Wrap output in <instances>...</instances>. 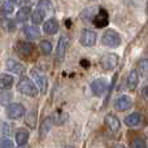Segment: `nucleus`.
Segmentation results:
<instances>
[{
  "label": "nucleus",
  "instance_id": "obj_36",
  "mask_svg": "<svg viewBox=\"0 0 148 148\" xmlns=\"http://www.w3.org/2000/svg\"><path fill=\"white\" fill-rule=\"evenodd\" d=\"M81 64L86 65V68H87V66H88V62H87V61H86V60H82V61H81Z\"/></svg>",
  "mask_w": 148,
  "mask_h": 148
},
{
  "label": "nucleus",
  "instance_id": "obj_1",
  "mask_svg": "<svg viewBox=\"0 0 148 148\" xmlns=\"http://www.w3.org/2000/svg\"><path fill=\"white\" fill-rule=\"evenodd\" d=\"M17 90L26 96H36L38 95V88H36L35 83L27 77H22L20 79V82L17 83Z\"/></svg>",
  "mask_w": 148,
  "mask_h": 148
},
{
  "label": "nucleus",
  "instance_id": "obj_8",
  "mask_svg": "<svg viewBox=\"0 0 148 148\" xmlns=\"http://www.w3.org/2000/svg\"><path fill=\"white\" fill-rule=\"evenodd\" d=\"M131 105H133V100H131V97L127 96V95H121L114 101V108L117 110H120V112L127 110L129 108H131Z\"/></svg>",
  "mask_w": 148,
  "mask_h": 148
},
{
  "label": "nucleus",
  "instance_id": "obj_21",
  "mask_svg": "<svg viewBox=\"0 0 148 148\" xmlns=\"http://www.w3.org/2000/svg\"><path fill=\"white\" fill-rule=\"evenodd\" d=\"M30 14H33L30 8L29 7H22V8H20V10H18L17 14H16V20H17L18 22H25V21L30 17Z\"/></svg>",
  "mask_w": 148,
  "mask_h": 148
},
{
  "label": "nucleus",
  "instance_id": "obj_11",
  "mask_svg": "<svg viewBox=\"0 0 148 148\" xmlns=\"http://www.w3.org/2000/svg\"><path fill=\"white\" fill-rule=\"evenodd\" d=\"M105 125H107V127L109 129L112 133L118 131L120 130V127H121L120 120H118L117 116H114L113 113H108V114L105 116Z\"/></svg>",
  "mask_w": 148,
  "mask_h": 148
},
{
  "label": "nucleus",
  "instance_id": "obj_35",
  "mask_svg": "<svg viewBox=\"0 0 148 148\" xmlns=\"http://www.w3.org/2000/svg\"><path fill=\"white\" fill-rule=\"evenodd\" d=\"M113 148H126V147H125V146H122V144H116V146L113 147Z\"/></svg>",
  "mask_w": 148,
  "mask_h": 148
},
{
  "label": "nucleus",
  "instance_id": "obj_16",
  "mask_svg": "<svg viewBox=\"0 0 148 148\" xmlns=\"http://www.w3.org/2000/svg\"><path fill=\"white\" fill-rule=\"evenodd\" d=\"M29 140V131L26 129H18L16 131V143L18 144V147H22L27 143Z\"/></svg>",
  "mask_w": 148,
  "mask_h": 148
},
{
  "label": "nucleus",
  "instance_id": "obj_26",
  "mask_svg": "<svg viewBox=\"0 0 148 148\" xmlns=\"http://www.w3.org/2000/svg\"><path fill=\"white\" fill-rule=\"evenodd\" d=\"M1 10H3V14L4 16H9L10 13H13V4H10L9 1H4L1 4Z\"/></svg>",
  "mask_w": 148,
  "mask_h": 148
},
{
  "label": "nucleus",
  "instance_id": "obj_22",
  "mask_svg": "<svg viewBox=\"0 0 148 148\" xmlns=\"http://www.w3.org/2000/svg\"><path fill=\"white\" fill-rule=\"evenodd\" d=\"M44 17H46V12H44L42 8H36L35 10L33 12V14H31V18H33V22L36 23V25H39V23L43 22Z\"/></svg>",
  "mask_w": 148,
  "mask_h": 148
},
{
  "label": "nucleus",
  "instance_id": "obj_6",
  "mask_svg": "<svg viewBox=\"0 0 148 148\" xmlns=\"http://www.w3.org/2000/svg\"><path fill=\"white\" fill-rule=\"evenodd\" d=\"M25 107L22 104H18V103H12L7 107V116L10 120H18L25 114Z\"/></svg>",
  "mask_w": 148,
  "mask_h": 148
},
{
  "label": "nucleus",
  "instance_id": "obj_25",
  "mask_svg": "<svg viewBox=\"0 0 148 148\" xmlns=\"http://www.w3.org/2000/svg\"><path fill=\"white\" fill-rule=\"evenodd\" d=\"M35 122H36L35 113H34V110H31V112H29L27 116H26V123H27L31 129H34L35 127Z\"/></svg>",
  "mask_w": 148,
  "mask_h": 148
},
{
  "label": "nucleus",
  "instance_id": "obj_37",
  "mask_svg": "<svg viewBox=\"0 0 148 148\" xmlns=\"http://www.w3.org/2000/svg\"><path fill=\"white\" fill-rule=\"evenodd\" d=\"M146 10H147V16H148V0H147V5H146Z\"/></svg>",
  "mask_w": 148,
  "mask_h": 148
},
{
  "label": "nucleus",
  "instance_id": "obj_2",
  "mask_svg": "<svg viewBox=\"0 0 148 148\" xmlns=\"http://www.w3.org/2000/svg\"><path fill=\"white\" fill-rule=\"evenodd\" d=\"M101 43L104 44V46L109 47V48H116V47H118L121 44V36L117 31L107 30L104 34H103Z\"/></svg>",
  "mask_w": 148,
  "mask_h": 148
},
{
  "label": "nucleus",
  "instance_id": "obj_29",
  "mask_svg": "<svg viewBox=\"0 0 148 148\" xmlns=\"http://www.w3.org/2000/svg\"><path fill=\"white\" fill-rule=\"evenodd\" d=\"M10 99H12V94H10L9 91H7V90H3V92H1V104L3 105L7 104Z\"/></svg>",
  "mask_w": 148,
  "mask_h": 148
},
{
  "label": "nucleus",
  "instance_id": "obj_12",
  "mask_svg": "<svg viewBox=\"0 0 148 148\" xmlns=\"http://www.w3.org/2000/svg\"><path fill=\"white\" fill-rule=\"evenodd\" d=\"M66 47H68V39L65 36L59 39V43H57V48H56V59L57 61H62L66 53Z\"/></svg>",
  "mask_w": 148,
  "mask_h": 148
},
{
  "label": "nucleus",
  "instance_id": "obj_34",
  "mask_svg": "<svg viewBox=\"0 0 148 148\" xmlns=\"http://www.w3.org/2000/svg\"><path fill=\"white\" fill-rule=\"evenodd\" d=\"M142 94H143L144 99H147V100H148V86H147V87H144L143 91H142Z\"/></svg>",
  "mask_w": 148,
  "mask_h": 148
},
{
  "label": "nucleus",
  "instance_id": "obj_23",
  "mask_svg": "<svg viewBox=\"0 0 148 148\" xmlns=\"http://www.w3.org/2000/svg\"><path fill=\"white\" fill-rule=\"evenodd\" d=\"M38 7L46 12V14H52L53 13V7H52V3L49 0H39Z\"/></svg>",
  "mask_w": 148,
  "mask_h": 148
},
{
  "label": "nucleus",
  "instance_id": "obj_13",
  "mask_svg": "<svg viewBox=\"0 0 148 148\" xmlns=\"http://www.w3.org/2000/svg\"><path fill=\"white\" fill-rule=\"evenodd\" d=\"M43 30L46 34H48V35H53V34H56L57 31H59V22H57L56 20H48L44 22L43 25Z\"/></svg>",
  "mask_w": 148,
  "mask_h": 148
},
{
  "label": "nucleus",
  "instance_id": "obj_19",
  "mask_svg": "<svg viewBox=\"0 0 148 148\" xmlns=\"http://www.w3.org/2000/svg\"><path fill=\"white\" fill-rule=\"evenodd\" d=\"M140 120H142V117H140V114L139 113H131V114H129L127 117L125 118V125L126 126H129V127H135V126H138L139 123H140Z\"/></svg>",
  "mask_w": 148,
  "mask_h": 148
},
{
  "label": "nucleus",
  "instance_id": "obj_28",
  "mask_svg": "<svg viewBox=\"0 0 148 148\" xmlns=\"http://www.w3.org/2000/svg\"><path fill=\"white\" fill-rule=\"evenodd\" d=\"M131 148H147V144L143 139L136 138L131 142Z\"/></svg>",
  "mask_w": 148,
  "mask_h": 148
},
{
  "label": "nucleus",
  "instance_id": "obj_3",
  "mask_svg": "<svg viewBox=\"0 0 148 148\" xmlns=\"http://www.w3.org/2000/svg\"><path fill=\"white\" fill-rule=\"evenodd\" d=\"M16 51L23 59H30L31 56L35 52V46L30 42H25V40H20L17 42V46H16Z\"/></svg>",
  "mask_w": 148,
  "mask_h": 148
},
{
  "label": "nucleus",
  "instance_id": "obj_17",
  "mask_svg": "<svg viewBox=\"0 0 148 148\" xmlns=\"http://www.w3.org/2000/svg\"><path fill=\"white\" fill-rule=\"evenodd\" d=\"M139 84V75H138V72L136 70H130L127 75V87L129 90H135Z\"/></svg>",
  "mask_w": 148,
  "mask_h": 148
},
{
  "label": "nucleus",
  "instance_id": "obj_38",
  "mask_svg": "<svg viewBox=\"0 0 148 148\" xmlns=\"http://www.w3.org/2000/svg\"><path fill=\"white\" fill-rule=\"evenodd\" d=\"M66 148H73V147H66Z\"/></svg>",
  "mask_w": 148,
  "mask_h": 148
},
{
  "label": "nucleus",
  "instance_id": "obj_20",
  "mask_svg": "<svg viewBox=\"0 0 148 148\" xmlns=\"http://www.w3.org/2000/svg\"><path fill=\"white\" fill-rule=\"evenodd\" d=\"M13 82H14V78L9 74H1L0 77V87L1 90H9L10 87L13 86Z\"/></svg>",
  "mask_w": 148,
  "mask_h": 148
},
{
  "label": "nucleus",
  "instance_id": "obj_33",
  "mask_svg": "<svg viewBox=\"0 0 148 148\" xmlns=\"http://www.w3.org/2000/svg\"><path fill=\"white\" fill-rule=\"evenodd\" d=\"M8 1L13 5H21L22 4V0H8Z\"/></svg>",
  "mask_w": 148,
  "mask_h": 148
},
{
  "label": "nucleus",
  "instance_id": "obj_5",
  "mask_svg": "<svg viewBox=\"0 0 148 148\" xmlns=\"http://www.w3.org/2000/svg\"><path fill=\"white\" fill-rule=\"evenodd\" d=\"M79 43L83 47H92L96 43V33L90 29H84L81 31V36H79Z\"/></svg>",
  "mask_w": 148,
  "mask_h": 148
},
{
  "label": "nucleus",
  "instance_id": "obj_7",
  "mask_svg": "<svg viewBox=\"0 0 148 148\" xmlns=\"http://www.w3.org/2000/svg\"><path fill=\"white\" fill-rule=\"evenodd\" d=\"M107 90H108V82H107V79H104V78L95 79L91 83V91H92V94L96 95V96L104 95Z\"/></svg>",
  "mask_w": 148,
  "mask_h": 148
},
{
  "label": "nucleus",
  "instance_id": "obj_30",
  "mask_svg": "<svg viewBox=\"0 0 148 148\" xmlns=\"http://www.w3.org/2000/svg\"><path fill=\"white\" fill-rule=\"evenodd\" d=\"M13 130V127H12V125H8L7 122H3L1 123V134H3V136H5V135H8V134H10V131Z\"/></svg>",
  "mask_w": 148,
  "mask_h": 148
},
{
  "label": "nucleus",
  "instance_id": "obj_4",
  "mask_svg": "<svg viewBox=\"0 0 148 148\" xmlns=\"http://www.w3.org/2000/svg\"><path fill=\"white\" fill-rule=\"evenodd\" d=\"M118 61H120V57L116 53H108L104 55V56L100 59V66L104 70L109 72V70H113L116 66L118 65Z\"/></svg>",
  "mask_w": 148,
  "mask_h": 148
},
{
  "label": "nucleus",
  "instance_id": "obj_18",
  "mask_svg": "<svg viewBox=\"0 0 148 148\" xmlns=\"http://www.w3.org/2000/svg\"><path fill=\"white\" fill-rule=\"evenodd\" d=\"M51 127H52V118L51 117H47L43 120V122L40 123V131H39V136L42 139L46 138L47 134L51 131Z\"/></svg>",
  "mask_w": 148,
  "mask_h": 148
},
{
  "label": "nucleus",
  "instance_id": "obj_32",
  "mask_svg": "<svg viewBox=\"0 0 148 148\" xmlns=\"http://www.w3.org/2000/svg\"><path fill=\"white\" fill-rule=\"evenodd\" d=\"M13 142L9 138H4L1 140V148H13Z\"/></svg>",
  "mask_w": 148,
  "mask_h": 148
},
{
  "label": "nucleus",
  "instance_id": "obj_31",
  "mask_svg": "<svg viewBox=\"0 0 148 148\" xmlns=\"http://www.w3.org/2000/svg\"><path fill=\"white\" fill-rule=\"evenodd\" d=\"M4 27L7 29L8 31H13V30H16V25H14V22H13L12 20H7V21H4Z\"/></svg>",
  "mask_w": 148,
  "mask_h": 148
},
{
  "label": "nucleus",
  "instance_id": "obj_24",
  "mask_svg": "<svg viewBox=\"0 0 148 148\" xmlns=\"http://www.w3.org/2000/svg\"><path fill=\"white\" fill-rule=\"evenodd\" d=\"M39 47H40V51L44 55H49L52 52V43L49 40H42Z\"/></svg>",
  "mask_w": 148,
  "mask_h": 148
},
{
  "label": "nucleus",
  "instance_id": "obj_15",
  "mask_svg": "<svg viewBox=\"0 0 148 148\" xmlns=\"http://www.w3.org/2000/svg\"><path fill=\"white\" fill-rule=\"evenodd\" d=\"M23 34L27 39L30 40H34V39H38L40 36V30H39L36 26H33V25H29V26H25L23 29Z\"/></svg>",
  "mask_w": 148,
  "mask_h": 148
},
{
  "label": "nucleus",
  "instance_id": "obj_14",
  "mask_svg": "<svg viewBox=\"0 0 148 148\" xmlns=\"http://www.w3.org/2000/svg\"><path fill=\"white\" fill-rule=\"evenodd\" d=\"M7 69L9 70V72L14 73V74H22L25 72V68H23L22 64H20L18 61H16V60H7Z\"/></svg>",
  "mask_w": 148,
  "mask_h": 148
},
{
  "label": "nucleus",
  "instance_id": "obj_10",
  "mask_svg": "<svg viewBox=\"0 0 148 148\" xmlns=\"http://www.w3.org/2000/svg\"><path fill=\"white\" fill-rule=\"evenodd\" d=\"M109 23V16H108V12L105 9H100L99 13L94 17V25L96 26L97 29H103Z\"/></svg>",
  "mask_w": 148,
  "mask_h": 148
},
{
  "label": "nucleus",
  "instance_id": "obj_27",
  "mask_svg": "<svg viewBox=\"0 0 148 148\" xmlns=\"http://www.w3.org/2000/svg\"><path fill=\"white\" fill-rule=\"evenodd\" d=\"M138 69L143 74H148V59H142L138 61Z\"/></svg>",
  "mask_w": 148,
  "mask_h": 148
},
{
  "label": "nucleus",
  "instance_id": "obj_9",
  "mask_svg": "<svg viewBox=\"0 0 148 148\" xmlns=\"http://www.w3.org/2000/svg\"><path fill=\"white\" fill-rule=\"evenodd\" d=\"M31 74V78L35 81V84L38 86V88L42 92H46L47 90V78L44 77V74H42L40 72H38V70H31L30 72Z\"/></svg>",
  "mask_w": 148,
  "mask_h": 148
}]
</instances>
